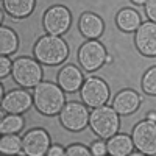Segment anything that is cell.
Listing matches in <instances>:
<instances>
[{
	"label": "cell",
	"mask_w": 156,
	"mask_h": 156,
	"mask_svg": "<svg viewBox=\"0 0 156 156\" xmlns=\"http://www.w3.org/2000/svg\"><path fill=\"white\" fill-rule=\"evenodd\" d=\"M23 126V119L19 114H11L6 115L2 119V123H0V131L2 134H12V133H17L20 131Z\"/></svg>",
	"instance_id": "obj_21"
},
{
	"label": "cell",
	"mask_w": 156,
	"mask_h": 156,
	"mask_svg": "<svg viewBox=\"0 0 156 156\" xmlns=\"http://www.w3.org/2000/svg\"><path fill=\"white\" fill-rule=\"evenodd\" d=\"M34 55L39 62L55 66V64H61L67 58L69 48H67V44L61 37L50 34V36L41 37L37 41V44L34 47Z\"/></svg>",
	"instance_id": "obj_2"
},
{
	"label": "cell",
	"mask_w": 156,
	"mask_h": 156,
	"mask_svg": "<svg viewBox=\"0 0 156 156\" xmlns=\"http://www.w3.org/2000/svg\"><path fill=\"white\" fill-rule=\"evenodd\" d=\"M17 48V36L11 28H0V51L2 55H11Z\"/></svg>",
	"instance_id": "obj_19"
},
{
	"label": "cell",
	"mask_w": 156,
	"mask_h": 156,
	"mask_svg": "<svg viewBox=\"0 0 156 156\" xmlns=\"http://www.w3.org/2000/svg\"><path fill=\"white\" fill-rule=\"evenodd\" d=\"M117 25L119 28L123 31H134L139 28L140 25V17L137 14V11L134 9H122L119 14H117Z\"/></svg>",
	"instance_id": "obj_18"
},
{
	"label": "cell",
	"mask_w": 156,
	"mask_h": 156,
	"mask_svg": "<svg viewBox=\"0 0 156 156\" xmlns=\"http://www.w3.org/2000/svg\"><path fill=\"white\" fill-rule=\"evenodd\" d=\"M31 106V95L25 90H12L2 98V109L9 114H20Z\"/></svg>",
	"instance_id": "obj_12"
},
{
	"label": "cell",
	"mask_w": 156,
	"mask_h": 156,
	"mask_svg": "<svg viewBox=\"0 0 156 156\" xmlns=\"http://www.w3.org/2000/svg\"><path fill=\"white\" fill-rule=\"evenodd\" d=\"M89 123L98 137L109 139L119 129V112L109 106H98L89 115Z\"/></svg>",
	"instance_id": "obj_3"
},
{
	"label": "cell",
	"mask_w": 156,
	"mask_h": 156,
	"mask_svg": "<svg viewBox=\"0 0 156 156\" xmlns=\"http://www.w3.org/2000/svg\"><path fill=\"white\" fill-rule=\"evenodd\" d=\"M109 97V90L105 81L100 78H89L81 86V98L90 108H98L106 103Z\"/></svg>",
	"instance_id": "obj_6"
},
{
	"label": "cell",
	"mask_w": 156,
	"mask_h": 156,
	"mask_svg": "<svg viewBox=\"0 0 156 156\" xmlns=\"http://www.w3.org/2000/svg\"><path fill=\"white\" fill-rule=\"evenodd\" d=\"M136 45L147 56H156V23L145 22L139 25L136 33Z\"/></svg>",
	"instance_id": "obj_11"
},
{
	"label": "cell",
	"mask_w": 156,
	"mask_h": 156,
	"mask_svg": "<svg viewBox=\"0 0 156 156\" xmlns=\"http://www.w3.org/2000/svg\"><path fill=\"white\" fill-rule=\"evenodd\" d=\"M133 139L126 136V134H119V136H112L109 137L108 144H106V150L109 154L112 156H126L133 153Z\"/></svg>",
	"instance_id": "obj_16"
},
{
	"label": "cell",
	"mask_w": 156,
	"mask_h": 156,
	"mask_svg": "<svg viewBox=\"0 0 156 156\" xmlns=\"http://www.w3.org/2000/svg\"><path fill=\"white\" fill-rule=\"evenodd\" d=\"M80 31L89 39H95L103 33V20L92 12H86L80 19Z\"/></svg>",
	"instance_id": "obj_15"
},
{
	"label": "cell",
	"mask_w": 156,
	"mask_h": 156,
	"mask_svg": "<svg viewBox=\"0 0 156 156\" xmlns=\"http://www.w3.org/2000/svg\"><path fill=\"white\" fill-rule=\"evenodd\" d=\"M78 58H80L81 66L86 70L92 72V70L98 69L101 64L105 62V59H106V50H105V47H103L98 41L90 39V41H87L86 44L81 45L80 53H78Z\"/></svg>",
	"instance_id": "obj_8"
},
{
	"label": "cell",
	"mask_w": 156,
	"mask_h": 156,
	"mask_svg": "<svg viewBox=\"0 0 156 156\" xmlns=\"http://www.w3.org/2000/svg\"><path fill=\"white\" fill-rule=\"evenodd\" d=\"M148 120L156 122V114H154V112H150V114H148Z\"/></svg>",
	"instance_id": "obj_28"
},
{
	"label": "cell",
	"mask_w": 156,
	"mask_h": 156,
	"mask_svg": "<svg viewBox=\"0 0 156 156\" xmlns=\"http://www.w3.org/2000/svg\"><path fill=\"white\" fill-rule=\"evenodd\" d=\"M133 144L142 154H156V122L144 120L133 129Z\"/></svg>",
	"instance_id": "obj_5"
},
{
	"label": "cell",
	"mask_w": 156,
	"mask_h": 156,
	"mask_svg": "<svg viewBox=\"0 0 156 156\" xmlns=\"http://www.w3.org/2000/svg\"><path fill=\"white\" fill-rule=\"evenodd\" d=\"M23 153L28 156H42L48 151L50 137L44 129H31L22 139Z\"/></svg>",
	"instance_id": "obj_10"
},
{
	"label": "cell",
	"mask_w": 156,
	"mask_h": 156,
	"mask_svg": "<svg viewBox=\"0 0 156 156\" xmlns=\"http://www.w3.org/2000/svg\"><path fill=\"white\" fill-rule=\"evenodd\" d=\"M133 2H134V3H137V5H142V3H145L147 0H133Z\"/></svg>",
	"instance_id": "obj_29"
},
{
	"label": "cell",
	"mask_w": 156,
	"mask_h": 156,
	"mask_svg": "<svg viewBox=\"0 0 156 156\" xmlns=\"http://www.w3.org/2000/svg\"><path fill=\"white\" fill-rule=\"evenodd\" d=\"M9 70H12V64L5 55H2V58H0V76H6Z\"/></svg>",
	"instance_id": "obj_24"
},
{
	"label": "cell",
	"mask_w": 156,
	"mask_h": 156,
	"mask_svg": "<svg viewBox=\"0 0 156 156\" xmlns=\"http://www.w3.org/2000/svg\"><path fill=\"white\" fill-rule=\"evenodd\" d=\"M70 25V12L64 6H53L50 8L44 16V27L50 34L59 36L66 33Z\"/></svg>",
	"instance_id": "obj_9"
},
{
	"label": "cell",
	"mask_w": 156,
	"mask_h": 156,
	"mask_svg": "<svg viewBox=\"0 0 156 156\" xmlns=\"http://www.w3.org/2000/svg\"><path fill=\"white\" fill-rule=\"evenodd\" d=\"M145 12L148 19H151L156 23V0H147L145 2Z\"/></svg>",
	"instance_id": "obj_26"
},
{
	"label": "cell",
	"mask_w": 156,
	"mask_h": 156,
	"mask_svg": "<svg viewBox=\"0 0 156 156\" xmlns=\"http://www.w3.org/2000/svg\"><path fill=\"white\" fill-rule=\"evenodd\" d=\"M106 145H105V142H101V140H97L92 144V147H90V153H92L94 156H103V154H106Z\"/></svg>",
	"instance_id": "obj_25"
},
{
	"label": "cell",
	"mask_w": 156,
	"mask_h": 156,
	"mask_svg": "<svg viewBox=\"0 0 156 156\" xmlns=\"http://www.w3.org/2000/svg\"><path fill=\"white\" fill-rule=\"evenodd\" d=\"M140 98L134 90H122L114 98V109L119 114H131L139 108Z\"/></svg>",
	"instance_id": "obj_13"
},
{
	"label": "cell",
	"mask_w": 156,
	"mask_h": 156,
	"mask_svg": "<svg viewBox=\"0 0 156 156\" xmlns=\"http://www.w3.org/2000/svg\"><path fill=\"white\" fill-rule=\"evenodd\" d=\"M66 151L62 150V147H59V145H55V147H51V148H48V151H47V154H50V156H61V154H64Z\"/></svg>",
	"instance_id": "obj_27"
},
{
	"label": "cell",
	"mask_w": 156,
	"mask_h": 156,
	"mask_svg": "<svg viewBox=\"0 0 156 156\" xmlns=\"http://www.w3.org/2000/svg\"><path fill=\"white\" fill-rule=\"evenodd\" d=\"M3 8L14 17H25L28 16L34 8V0H3Z\"/></svg>",
	"instance_id": "obj_17"
},
{
	"label": "cell",
	"mask_w": 156,
	"mask_h": 156,
	"mask_svg": "<svg viewBox=\"0 0 156 156\" xmlns=\"http://www.w3.org/2000/svg\"><path fill=\"white\" fill-rule=\"evenodd\" d=\"M83 81V75L75 66H66L58 75V83L59 87H62L67 92H73L81 86Z\"/></svg>",
	"instance_id": "obj_14"
},
{
	"label": "cell",
	"mask_w": 156,
	"mask_h": 156,
	"mask_svg": "<svg viewBox=\"0 0 156 156\" xmlns=\"http://www.w3.org/2000/svg\"><path fill=\"white\" fill-rule=\"evenodd\" d=\"M0 150L5 154H19L20 150H23V144L19 136L3 134V137L0 139Z\"/></svg>",
	"instance_id": "obj_20"
},
{
	"label": "cell",
	"mask_w": 156,
	"mask_h": 156,
	"mask_svg": "<svg viewBox=\"0 0 156 156\" xmlns=\"http://www.w3.org/2000/svg\"><path fill=\"white\" fill-rule=\"evenodd\" d=\"M66 154H69V156H89L90 151L83 145H72L66 150Z\"/></svg>",
	"instance_id": "obj_23"
},
{
	"label": "cell",
	"mask_w": 156,
	"mask_h": 156,
	"mask_svg": "<svg viewBox=\"0 0 156 156\" xmlns=\"http://www.w3.org/2000/svg\"><path fill=\"white\" fill-rule=\"evenodd\" d=\"M33 101L36 108L45 115H53L56 112H61L64 108V94L61 87H58L53 83H39L34 89Z\"/></svg>",
	"instance_id": "obj_1"
},
{
	"label": "cell",
	"mask_w": 156,
	"mask_h": 156,
	"mask_svg": "<svg viewBox=\"0 0 156 156\" xmlns=\"http://www.w3.org/2000/svg\"><path fill=\"white\" fill-rule=\"evenodd\" d=\"M142 89L150 95H156V67H151L142 80Z\"/></svg>",
	"instance_id": "obj_22"
},
{
	"label": "cell",
	"mask_w": 156,
	"mask_h": 156,
	"mask_svg": "<svg viewBox=\"0 0 156 156\" xmlns=\"http://www.w3.org/2000/svg\"><path fill=\"white\" fill-rule=\"evenodd\" d=\"M59 119H61V123L67 129L80 131V129H83L86 126V123L89 120V112L81 103L70 101L67 105H64V108L61 109Z\"/></svg>",
	"instance_id": "obj_7"
},
{
	"label": "cell",
	"mask_w": 156,
	"mask_h": 156,
	"mask_svg": "<svg viewBox=\"0 0 156 156\" xmlns=\"http://www.w3.org/2000/svg\"><path fill=\"white\" fill-rule=\"evenodd\" d=\"M12 76L22 87H33L41 81L42 69L31 58H19L12 62Z\"/></svg>",
	"instance_id": "obj_4"
}]
</instances>
